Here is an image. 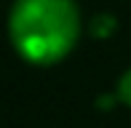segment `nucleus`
Segmentation results:
<instances>
[{
  "label": "nucleus",
  "instance_id": "f03ea898",
  "mask_svg": "<svg viewBox=\"0 0 131 128\" xmlns=\"http://www.w3.org/2000/svg\"><path fill=\"white\" fill-rule=\"evenodd\" d=\"M88 35H91L94 40H107V37H112L118 30V19L112 14H94L91 19H88Z\"/></svg>",
  "mask_w": 131,
  "mask_h": 128
},
{
  "label": "nucleus",
  "instance_id": "7ed1b4c3",
  "mask_svg": "<svg viewBox=\"0 0 131 128\" xmlns=\"http://www.w3.org/2000/svg\"><path fill=\"white\" fill-rule=\"evenodd\" d=\"M115 96H118V101H121V104L131 107V69L121 75V80H118V88H115Z\"/></svg>",
  "mask_w": 131,
  "mask_h": 128
},
{
  "label": "nucleus",
  "instance_id": "f257e3e1",
  "mask_svg": "<svg viewBox=\"0 0 131 128\" xmlns=\"http://www.w3.org/2000/svg\"><path fill=\"white\" fill-rule=\"evenodd\" d=\"M83 32L75 0H16L8 35L16 54L35 67H51L70 56Z\"/></svg>",
  "mask_w": 131,
  "mask_h": 128
}]
</instances>
